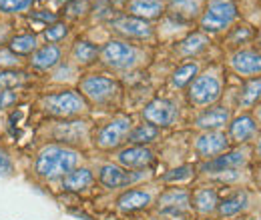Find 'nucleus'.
<instances>
[{
	"instance_id": "obj_1",
	"label": "nucleus",
	"mask_w": 261,
	"mask_h": 220,
	"mask_svg": "<svg viewBox=\"0 0 261 220\" xmlns=\"http://www.w3.org/2000/svg\"><path fill=\"white\" fill-rule=\"evenodd\" d=\"M79 162V152L66 146H59V144H50L44 146L38 158H36V172L42 178H57V176H65L68 174Z\"/></svg>"
},
{
	"instance_id": "obj_2",
	"label": "nucleus",
	"mask_w": 261,
	"mask_h": 220,
	"mask_svg": "<svg viewBox=\"0 0 261 220\" xmlns=\"http://www.w3.org/2000/svg\"><path fill=\"white\" fill-rule=\"evenodd\" d=\"M237 16V6L231 0H209L203 16L201 28L205 32H219L227 28Z\"/></svg>"
},
{
	"instance_id": "obj_3",
	"label": "nucleus",
	"mask_w": 261,
	"mask_h": 220,
	"mask_svg": "<svg viewBox=\"0 0 261 220\" xmlns=\"http://www.w3.org/2000/svg\"><path fill=\"white\" fill-rule=\"evenodd\" d=\"M42 106L48 114L53 116H74V114H81L85 108H87V102L85 98L79 95V92H72V90H66V92H59V95H50L42 98Z\"/></svg>"
},
{
	"instance_id": "obj_4",
	"label": "nucleus",
	"mask_w": 261,
	"mask_h": 220,
	"mask_svg": "<svg viewBox=\"0 0 261 220\" xmlns=\"http://www.w3.org/2000/svg\"><path fill=\"white\" fill-rule=\"evenodd\" d=\"M130 128H133V122H130L129 116L113 118L109 124L100 128V132L97 134V144L105 150H113L121 142H125V138H129Z\"/></svg>"
},
{
	"instance_id": "obj_5",
	"label": "nucleus",
	"mask_w": 261,
	"mask_h": 220,
	"mask_svg": "<svg viewBox=\"0 0 261 220\" xmlns=\"http://www.w3.org/2000/svg\"><path fill=\"white\" fill-rule=\"evenodd\" d=\"M189 96L197 106H209L221 96V80L211 72L201 74L193 80Z\"/></svg>"
},
{
	"instance_id": "obj_6",
	"label": "nucleus",
	"mask_w": 261,
	"mask_h": 220,
	"mask_svg": "<svg viewBox=\"0 0 261 220\" xmlns=\"http://www.w3.org/2000/svg\"><path fill=\"white\" fill-rule=\"evenodd\" d=\"M100 58L102 62L113 66V68H129L137 60V50L121 40H111L105 44V48L100 50Z\"/></svg>"
},
{
	"instance_id": "obj_7",
	"label": "nucleus",
	"mask_w": 261,
	"mask_h": 220,
	"mask_svg": "<svg viewBox=\"0 0 261 220\" xmlns=\"http://www.w3.org/2000/svg\"><path fill=\"white\" fill-rule=\"evenodd\" d=\"M81 90L85 92V96H89L95 102H107L109 98L115 96V92L119 90V86H117L115 80H111L107 76L93 74V76H87L81 82Z\"/></svg>"
},
{
	"instance_id": "obj_8",
	"label": "nucleus",
	"mask_w": 261,
	"mask_h": 220,
	"mask_svg": "<svg viewBox=\"0 0 261 220\" xmlns=\"http://www.w3.org/2000/svg\"><path fill=\"white\" fill-rule=\"evenodd\" d=\"M177 114H179L177 106L167 98H157V100L149 102L147 108L143 110L145 120H149L155 126H171L177 120Z\"/></svg>"
},
{
	"instance_id": "obj_9",
	"label": "nucleus",
	"mask_w": 261,
	"mask_h": 220,
	"mask_svg": "<svg viewBox=\"0 0 261 220\" xmlns=\"http://www.w3.org/2000/svg\"><path fill=\"white\" fill-rule=\"evenodd\" d=\"M231 68L241 76L261 74V52L255 50H239L231 56Z\"/></svg>"
},
{
	"instance_id": "obj_10",
	"label": "nucleus",
	"mask_w": 261,
	"mask_h": 220,
	"mask_svg": "<svg viewBox=\"0 0 261 220\" xmlns=\"http://www.w3.org/2000/svg\"><path fill=\"white\" fill-rule=\"evenodd\" d=\"M195 150L205 158L223 154L227 150V136L221 132H205L195 140Z\"/></svg>"
},
{
	"instance_id": "obj_11",
	"label": "nucleus",
	"mask_w": 261,
	"mask_h": 220,
	"mask_svg": "<svg viewBox=\"0 0 261 220\" xmlns=\"http://www.w3.org/2000/svg\"><path fill=\"white\" fill-rule=\"evenodd\" d=\"M189 208V192L185 190H169L159 198V210L163 214H183Z\"/></svg>"
},
{
	"instance_id": "obj_12",
	"label": "nucleus",
	"mask_w": 261,
	"mask_h": 220,
	"mask_svg": "<svg viewBox=\"0 0 261 220\" xmlns=\"http://www.w3.org/2000/svg\"><path fill=\"white\" fill-rule=\"evenodd\" d=\"M100 182L109 188H119V186H127L130 182H135L139 176H135L133 172H125L123 168L115 166V164H105L100 168V174H98Z\"/></svg>"
},
{
	"instance_id": "obj_13",
	"label": "nucleus",
	"mask_w": 261,
	"mask_h": 220,
	"mask_svg": "<svg viewBox=\"0 0 261 220\" xmlns=\"http://www.w3.org/2000/svg\"><path fill=\"white\" fill-rule=\"evenodd\" d=\"M119 162L127 168H143L153 162V152L145 146H130L119 152Z\"/></svg>"
},
{
	"instance_id": "obj_14",
	"label": "nucleus",
	"mask_w": 261,
	"mask_h": 220,
	"mask_svg": "<svg viewBox=\"0 0 261 220\" xmlns=\"http://www.w3.org/2000/svg\"><path fill=\"white\" fill-rule=\"evenodd\" d=\"M113 26L119 32H123L125 36H130V38H147V36H151V26L145 20L135 18V16H123V18L115 20Z\"/></svg>"
},
{
	"instance_id": "obj_15",
	"label": "nucleus",
	"mask_w": 261,
	"mask_h": 220,
	"mask_svg": "<svg viewBox=\"0 0 261 220\" xmlns=\"http://www.w3.org/2000/svg\"><path fill=\"white\" fill-rule=\"evenodd\" d=\"M163 0H130L129 12L135 18L151 20V18H157L163 12Z\"/></svg>"
},
{
	"instance_id": "obj_16",
	"label": "nucleus",
	"mask_w": 261,
	"mask_h": 220,
	"mask_svg": "<svg viewBox=\"0 0 261 220\" xmlns=\"http://www.w3.org/2000/svg\"><path fill=\"white\" fill-rule=\"evenodd\" d=\"M229 110L223 106H215V108H209L205 110L199 118H197V126L203 128V130H217V128H223L229 122Z\"/></svg>"
},
{
	"instance_id": "obj_17",
	"label": "nucleus",
	"mask_w": 261,
	"mask_h": 220,
	"mask_svg": "<svg viewBox=\"0 0 261 220\" xmlns=\"http://www.w3.org/2000/svg\"><path fill=\"white\" fill-rule=\"evenodd\" d=\"M231 138L235 140V142H247L249 138H253L255 136V132H257V124H255V120L251 118V116H247V114H243V116H237L233 122H231Z\"/></svg>"
},
{
	"instance_id": "obj_18",
	"label": "nucleus",
	"mask_w": 261,
	"mask_h": 220,
	"mask_svg": "<svg viewBox=\"0 0 261 220\" xmlns=\"http://www.w3.org/2000/svg\"><path fill=\"white\" fill-rule=\"evenodd\" d=\"M247 162V154L243 150H233L227 154H221L215 160H211L209 164L203 166V170H225V168H235V166H241Z\"/></svg>"
},
{
	"instance_id": "obj_19",
	"label": "nucleus",
	"mask_w": 261,
	"mask_h": 220,
	"mask_svg": "<svg viewBox=\"0 0 261 220\" xmlns=\"http://www.w3.org/2000/svg\"><path fill=\"white\" fill-rule=\"evenodd\" d=\"M149 202H151V194L149 192H145V190H129L119 198V208L133 212V210H141V208L149 206Z\"/></svg>"
},
{
	"instance_id": "obj_20",
	"label": "nucleus",
	"mask_w": 261,
	"mask_h": 220,
	"mask_svg": "<svg viewBox=\"0 0 261 220\" xmlns=\"http://www.w3.org/2000/svg\"><path fill=\"white\" fill-rule=\"evenodd\" d=\"M59 60H61V50L57 46H53V44L42 46L40 50L34 52L33 56V64L36 68H40V70H48V68L57 66Z\"/></svg>"
},
{
	"instance_id": "obj_21",
	"label": "nucleus",
	"mask_w": 261,
	"mask_h": 220,
	"mask_svg": "<svg viewBox=\"0 0 261 220\" xmlns=\"http://www.w3.org/2000/svg\"><path fill=\"white\" fill-rule=\"evenodd\" d=\"M93 182V174L87 168H79V170H70L63 180V188L65 190H85L91 186Z\"/></svg>"
},
{
	"instance_id": "obj_22",
	"label": "nucleus",
	"mask_w": 261,
	"mask_h": 220,
	"mask_svg": "<svg viewBox=\"0 0 261 220\" xmlns=\"http://www.w3.org/2000/svg\"><path fill=\"white\" fill-rule=\"evenodd\" d=\"M245 206H247V192H237L219 204V214L233 216V214H239L241 210H245Z\"/></svg>"
},
{
	"instance_id": "obj_23",
	"label": "nucleus",
	"mask_w": 261,
	"mask_h": 220,
	"mask_svg": "<svg viewBox=\"0 0 261 220\" xmlns=\"http://www.w3.org/2000/svg\"><path fill=\"white\" fill-rule=\"evenodd\" d=\"M195 208L203 214H209L217 208V194L213 188H201L195 192Z\"/></svg>"
},
{
	"instance_id": "obj_24",
	"label": "nucleus",
	"mask_w": 261,
	"mask_h": 220,
	"mask_svg": "<svg viewBox=\"0 0 261 220\" xmlns=\"http://www.w3.org/2000/svg\"><path fill=\"white\" fill-rule=\"evenodd\" d=\"M171 12L177 16H185V18H193L201 12V4L199 0H171L169 4Z\"/></svg>"
},
{
	"instance_id": "obj_25",
	"label": "nucleus",
	"mask_w": 261,
	"mask_h": 220,
	"mask_svg": "<svg viewBox=\"0 0 261 220\" xmlns=\"http://www.w3.org/2000/svg\"><path fill=\"white\" fill-rule=\"evenodd\" d=\"M97 54H98V48L95 46V44L87 42V40L76 42V44H74V48H72V58L81 64L93 62V60L97 58Z\"/></svg>"
},
{
	"instance_id": "obj_26",
	"label": "nucleus",
	"mask_w": 261,
	"mask_h": 220,
	"mask_svg": "<svg viewBox=\"0 0 261 220\" xmlns=\"http://www.w3.org/2000/svg\"><path fill=\"white\" fill-rule=\"evenodd\" d=\"M259 98H261V78H255V80H249V82L241 88L239 104H241V106H253Z\"/></svg>"
},
{
	"instance_id": "obj_27",
	"label": "nucleus",
	"mask_w": 261,
	"mask_h": 220,
	"mask_svg": "<svg viewBox=\"0 0 261 220\" xmlns=\"http://www.w3.org/2000/svg\"><path fill=\"white\" fill-rule=\"evenodd\" d=\"M157 134H159L157 126L141 124L129 134V142H133V144H147V142H153L157 138Z\"/></svg>"
},
{
	"instance_id": "obj_28",
	"label": "nucleus",
	"mask_w": 261,
	"mask_h": 220,
	"mask_svg": "<svg viewBox=\"0 0 261 220\" xmlns=\"http://www.w3.org/2000/svg\"><path fill=\"white\" fill-rule=\"evenodd\" d=\"M36 48V36L34 34H22L10 40V50L16 54H31Z\"/></svg>"
},
{
	"instance_id": "obj_29",
	"label": "nucleus",
	"mask_w": 261,
	"mask_h": 220,
	"mask_svg": "<svg viewBox=\"0 0 261 220\" xmlns=\"http://www.w3.org/2000/svg\"><path fill=\"white\" fill-rule=\"evenodd\" d=\"M193 76H197V64L195 62L185 64V66H181V68L175 70V74H173V86L181 88V86H185L187 82H191Z\"/></svg>"
},
{
	"instance_id": "obj_30",
	"label": "nucleus",
	"mask_w": 261,
	"mask_h": 220,
	"mask_svg": "<svg viewBox=\"0 0 261 220\" xmlns=\"http://www.w3.org/2000/svg\"><path fill=\"white\" fill-rule=\"evenodd\" d=\"M205 44H207V38L205 36H201V34H193V36H189L187 40H183L181 42V54H197L199 50H203L205 48Z\"/></svg>"
},
{
	"instance_id": "obj_31",
	"label": "nucleus",
	"mask_w": 261,
	"mask_h": 220,
	"mask_svg": "<svg viewBox=\"0 0 261 220\" xmlns=\"http://www.w3.org/2000/svg\"><path fill=\"white\" fill-rule=\"evenodd\" d=\"M24 74L22 72H16V70H4L0 72V86L2 88H16L20 84H24Z\"/></svg>"
},
{
	"instance_id": "obj_32",
	"label": "nucleus",
	"mask_w": 261,
	"mask_h": 220,
	"mask_svg": "<svg viewBox=\"0 0 261 220\" xmlns=\"http://www.w3.org/2000/svg\"><path fill=\"white\" fill-rule=\"evenodd\" d=\"M34 0H0V10L4 12H24L33 6Z\"/></svg>"
},
{
	"instance_id": "obj_33",
	"label": "nucleus",
	"mask_w": 261,
	"mask_h": 220,
	"mask_svg": "<svg viewBox=\"0 0 261 220\" xmlns=\"http://www.w3.org/2000/svg\"><path fill=\"white\" fill-rule=\"evenodd\" d=\"M66 32H68L66 24H63V22H55L53 26H48V30L44 32V36H46L48 42H59V40L65 38Z\"/></svg>"
},
{
	"instance_id": "obj_34",
	"label": "nucleus",
	"mask_w": 261,
	"mask_h": 220,
	"mask_svg": "<svg viewBox=\"0 0 261 220\" xmlns=\"http://www.w3.org/2000/svg\"><path fill=\"white\" fill-rule=\"evenodd\" d=\"M191 174H193V168H191V166H181V168H177V170H171L169 174H165L163 180H165V182L187 180V178H191Z\"/></svg>"
},
{
	"instance_id": "obj_35",
	"label": "nucleus",
	"mask_w": 261,
	"mask_h": 220,
	"mask_svg": "<svg viewBox=\"0 0 261 220\" xmlns=\"http://www.w3.org/2000/svg\"><path fill=\"white\" fill-rule=\"evenodd\" d=\"M12 170H14V166H12V160L8 156V152L0 150V176H10Z\"/></svg>"
},
{
	"instance_id": "obj_36",
	"label": "nucleus",
	"mask_w": 261,
	"mask_h": 220,
	"mask_svg": "<svg viewBox=\"0 0 261 220\" xmlns=\"http://www.w3.org/2000/svg\"><path fill=\"white\" fill-rule=\"evenodd\" d=\"M66 10H68V14H85L89 10V2L87 0H74L66 6Z\"/></svg>"
},
{
	"instance_id": "obj_37",
	"label": "nucleus",
	"mask_w": 261,
	"mask_h": 220,
	"mask_svg": "<svg viewBox=\"0 0 261 220\" xmlns=\"http://www.w3.org/2000/svg\"><path fill=\"white\" fill-rule=\"evenodd\" d=\"M16 102V95L10 92V90H0V110L2 108H8L10 104Z\"/></svg>"
},
{
	"instance_id": "obj_38",
	"label": "nucleus",
	"mask_w": 261,
	"mask_h": 220,
	"mask_svg": "<svg viewBox=\"0 0 261 220\" xmlns=\"http://www.w3.org/2000/svg\"><path fill=\"white\" fill-rule=\"evenodd\" d=\"M33 18L34 20H44V22H55L57 20V16L55 14H46V12H38V14H33Z\"/></svg>"
},
{
	"instance_id": "obj_39",
	"label": "nucleus",
	"mask_w": 261,
	"mask_h": 220,
	"mask_svg": "<svg viewBox=\"0 0 261 220\" xmlns=\"http://www.w3.org/2000/svg\"><path fill=\"white\" fill-rule=\"evenodd\" d=\"M0 62L14 64V62H18V58H16V56H10V54H6V52H0Z\"/></svg>"
},
{
	"instance_id": "obj_40",
	"label": "nucleus",
	"mask_w": 261,
	"mask_h": 220,
	"mask_svg": "<svg viewBox=\"0 0 261 220\" xmlns=\"http://www.w3.org/2000/svg\"><path fill=\"white\" fill-rule=\"evenodd\" d=\"M257 156H261V140L257 142Z\"/></svg>"
},
{
	"instance_id": "obj_41",
	"label": "nucleus",
	"mask_w": 261,
	"mask_h": 220,
	"mask_svg": "<svg viewBox=\"0 0 261 220\" xmlns=\"http://www.w3.org/2000/svg\"><path fill=\"white\" fill-rule=\"evenodd\" d=\"M59 4H66V2H72V0H57Z\"/></svg>"
},
{
	"instance_id": "obj_42",
	"label": "nucleus",
	"mask_w": 261,
	"mask_h": 220,
	"mask_svg": "<svg viewBox=\"0 0 261 220\" xmlns=\"http://www.w3.org/2000/svg\"><path fill=\"white\" fill-rule=\"evenodd\" d=\"M257 118L261 120V106H259V112H257Z\"/></svg>"
},
{
	"instance_id": "obj_43",
	"label": "nucleus",
	"mask_w": 261,
	"mask_h": 220,
	"mask_svg": "<svg viewBox=\"0 0 261 220\" xmlns=\"http://www.w3.org/2000/svg\"><path fill=\"white\" fill-rule=\"evenodd\" d=\"M111 2H125V0H111Z\"/></svg>"
}]
</instances>
